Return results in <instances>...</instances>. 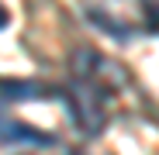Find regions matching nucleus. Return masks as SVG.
Returning a JSON list of instances; mask_svg holds the SVG:
<instances>
[{
    "instance_id": "obj_1",
    "label": "nucleus",
    "mask_w": 159,
    "mask_h": 155,
    "mask_svg": "<svg viewBox=\"0 0 159 155\" xmlns=\"http://www.w3.org/2000/svg\"><path fill=\"white\" fill-rule=\"evenodd\" d=\"M107 93L100 83L87 80V76H76L69 83V110H73V121L83 127L87 135L100 131L104 121H107Z\"/></svg>"
},
{
    "instance_id": "obj_2",
    "label": "nucleus",
    "mask_w": 159,
    "mask_h": 155,
    "mask_svg": "<svg viewBox=\"0 0 159 155\" xmlns=\"http://www.w3.org/2000/svg\"><path fill=\"white\" fill-rule=\"evenodd\" d=\"M4 145H52V135L38 131V127H28L21 121L4 117Z\"/></svg>"
},
{
    "instance_id": "obj_3",
    "label": "nucleus",
    "mask_w": 159,
    "mask_h": 155,
    "mask_svg": "<svg viewBox=\"0 0 159 155\" xmlns=\"http://www.w3.org/2000/svg\"><path fill=\"white\" fill-rule=\"evenodd\" d=\"M42 93H48V90L31 86V83H24V80H4V103H11V100H28V97H42Z\"/></svg>"
},
{
    "instance_id": "obj_4",
    "label": "nucleus",
    "mask_w": 159,
    "mask_h": 155,
    "mask_svg": "<svg viewBox=\"0 0 159 155\" xmlns=\"http://www.w3.org/2000/svg\"><path fill=\"white\" fill-rule=\"evenodd\" d=\"M142 4H145V11H149V21L159 24V0H142Z\"/></svg>"
}]
</instances>
